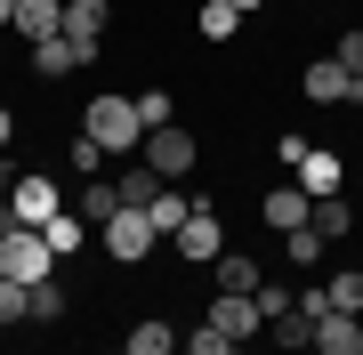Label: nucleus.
Listing matches in <instances>:
<instances>
[{"mask_svg": "<svg viewBox=\"0 0 363 355\" xmlns=\"http://www.w3.org/2000/svg\"><path fill=\"white\" fill-rule=\"evenodd\" d=\"M81 130H89V137L105 145V154H138V145H145L138 97H113V89H105V97H89V113H81Z\"/></svg>", "mask_w": 363, "mask_h": 355, "instance_id": "nucleus-1", "label": "nucleus"}, {"mask_svg": "<svg viewBox=\"0 0 363 355\" xmlns=\"http://www.w3.org/2000/svg\"><path fill=\"white\" fill-rule=\"evenodd\" d=\"M0 275H16V283H40V275H57V250L40 226H9L0 235Z\"/></svg>", "mask_w": 363, "mask_h": 355, "instance_id": "nucleus-2", "label": "nucleus"}, {"mask_svg": "<svg viewBox=\"0 0 363 355\" xmlns=\"http://www.w3.org/2000/svg\"><path fill=\"white\" fill-rule=\"evenodd\" d=\"M138 154L154 162V170H162L169 186H178V178L202 162V145H194V130H186V121H162V130H145V145H138Z\"/></svg>", "mask_w": 363, "mask_h": 355, "instance_id": "nucleus-3", "label": "nucleus"}, {"mask_svg": "<svg viewBox=\"0 0 363 355\" xmlns=\"http://www.w3.org/2000/svg\"><path fill=\"white\" fill-rule=\"evenodd\" d=\"M97 235H105V259H121V266H138L145 250L162 242V235H154V218H145V210H130V202H121V210L97 226Z\"/></svg>", "mask_w": 363, "mask_h": 355, "instance_id": "nucleus-4", "label": "nucleus"}, {"mask_svg": "<svg viewBox=\"0 0 363 355\" xmlns=\"http://www.w3.org/2000/svg\"><path fill=\"white\" fill-rule=\"evenodd\" d=\"M57 210H65V194H57V178H49V170H33V178H9V218L40 226V218H57Z\"/></svg>", "mask_w": 363, "mask_h": 355, "instance_id": "nucleus-5", "label": "nucleus"}, {"mask_svg": "<svg viewBox=\"0 0 363 355\" xmlns=\"http://www.w3.org/2000/svg\"><path fill=\"white\" fill-rule=\"evenodd\" d=\"M210 323H218V331H226L234 347L267 331V315H259V299H250V291H218V299H210Z\"/></svg>", "mask_w": 363, "mask_h": 355, "instance_id": "nucleus-6", "label": "nucleus"}, {"mask_svg": "<svg viewBox=\"0 0 363 355\" xmlns=\"http://www.w3.org/2000/svg\"><path fill=\"white\" fill-rule=\"evenodd\" d=\"M315 355H363V315L355 307H323L315 315Z\"/></svg>", "mask_w": 363, "mask_h": 355, "instance_id": "nucleus-7", "label": "nucleus"}, {"mask_svg": "<svg viewBox=\"0 0 363 355\" xmlns=\"http://www.w3.org/2000/svg\"><path fill=\"white\" fill-rule=\"evenodd\" d=\"M298 89H307L315 106H347V89H355V73L339 65V57H315V65H298Z\"/></svg>", "mask_w": 363, "mask_h": 355, "instance_id": "nucleus-8", "label": "nucleus"}, {"mask_svg": "<svg viewBox=\"0 0 363 355\" xmlns=\"http://www.w3.org/2000/svg\"><path fill=\"white\" fill-rule=\"evenodd\" d=\"M89 65V49H81L73 33H49V40H33V73L40 81H65V73H81Z\"/></svg>", "mask_w": 363, "mask_h": 355, "instance_id": "nucleus-9", "label": "nucleus"}, {"mask_svg": "<svg viewBox=\"0 0 363 355\" xmlns=\"http://www.w3.org/2000/svg\"><path fill=\"white\" fill-rule=\"evenodd\" d=\"M178 250H186V259H194V266H210V259H218V250H226V226L210 218V202H194V218L178 226Z\"/></svg>", "mask_w": 363, "mask_h": 355, "instance_id": "nucleus-10", "label": "nucleus"}, {"mask_svg": "<svg viewBox=\"0 0 363 355\" xmlns=\"http://www.w3.org/2000/svg\"><path fill=\"white\" fill-rule=\"evenodd\" d=\"M307 210H315V194H307V186H274V194L259 202V218L274 226V235H291V226H307Z\"/></svg>", "mask_w": 363, "mask_h": 355, "instance_id": "nucleus-11", "label": "nucleus"}, {"mask_svg": "<svg viewBox=\"0 0 363 355\" xmlns=\"http://www.w3.org/2000/svg\"><path fill=\"white\" fill-rule=\"evenodd\" d=\"M105 25H113V16H105V0H65V33L81 40V49H105Z\"/></svg>", "mask_w": 363, "mask_h": 355, "instance_id": "nucleus-12", "label": "nucleus"}, {"mask_svg": "<svg viewBox=\"0 0 363 355\" xmlns=\"http://www.w3.org/2000/svg\"><path fill=\"white\" fill-rule=\"evenodd\" d=\"M16 33H25V40L65 33V0H16Z\"/></svg>", "mask_w": 363, "mask_h": 355, "instance_id": "nucleus-13", "label": "nucleus"}, {"mask_svg": "<svg viewBox=\"0 0 363 355\" xmlns=\"http://www.w3.org/2000/svg\"><path fill=\"white\" fill-rule=\"evenodd\" d=\"M113 186H121V202H130V210H145V202H154V194H162V186H169V178H162V170H154V162H145V154H138V162H130V170H121Z\"/></svg>", "mask_w": 363, "mask_h": 355, "instance_id": "nucleus-14", "label": "nucleus"}, {"mask_svg": "<svg viewBox=\"0 0 363 355\" xmlns=\"http://www.w3.org/2000/svg\"><path fill=\"white\" fill-rule=\"evenodd\" d=\"M145 218H154V235H178V226L194 218V194H178V186H162V194L145 202Z\"/></svg>", "mask_w": 363, "mask_h": 355, "instance_id": "nucleus-15", "label": "nucleus"}, {"mask_svg": "<svg viewBox=\"0 0 363 355\" xmlns=\"http://www.w3.org/2000/svg\"><path fill=\"white\" fill-rule=\"evenodd\" d=\"M210 266H218V291H259V283H267V275H259V259H242V250H218Z\"/></svg>", "mask_w": 363, "mask_h": 355, "instance_id": "nucleus-16", "label": "nucleus"}, {"mask_svg": "<svg viewBox=\"0 0 363 355\" xmlns=\"http://www.w3.org/2000/svg\"><path fill=\"white\" fill-rule=\"evenodd\" d=\"M121 347H130V355H169V347H178V331H169L162 315H145V323H130V339H121Z\"/></svg>", "mask_w": 363, "mask_h": 355, "instance_id": "nucleus-17", "label": "nucleus"}, {"mask_svg": "<svg viewBox=\"0 0 363 355\" xmlns=\"http://www.w3.org/2000/svg\"><path fill=\"white\" fill-rule=\"evenodd\" d=\"M113 210H121V186H113V178L97 170L89 186H81V218H97V226H105V218H113Z\"/></svg>", "mask_w": 363, "mask_h": 355, "instance_id": "nucleus-18", "label": "nucleus"}, {"mask_svg": "<svg viewBox=\"0 0 363 355\" xmlns=\"http://www.w3.org/2000/svg\"><path fill=\"white\" fill-rule=\"evenodd\" d=\"M40 235H49V250H57V259H73V250L89 242V226H81V210H73V218L57 210V218H40Z\"/></svg>", "mask_w": 363, "mask_h": 355, "instance_id": "nucleus-19", "label": "nucleus"}, {"mask_svg": "<svg viewBox=\"0 0 363 355\" xmlns=\"http://www.w3.org/2000/svg\"><path fill=\"white\" fill-rule=\"evenodd\" d=\"M315 235H323V242H339V235H347V226H355V210H347V202H339V194H315Z\"/></svg>", "mask_w": 363, "mask_h": 355, "instance_id": "nucleus-20", "label": "nucleus"}, {"mask_svg": "<svg viewBox=\"0 0 363 355\" xmlns=\"http://www.w3.org/2000/svg\"><path fill=\"white\" fill-rule=\"evenodd\" d=\"M202 25V40H234V25H242V9H234V0H210V9L194 16Z\"/></svg>", "mask_w": 363, "mask_h": 355, "instance_id": "nucleus-21", "label": "nucleus"}, {"mask_svg": "<svg viewBox=\"0 0 363 355\" xmlns=\"http://www.w3.org/2000/svg\"><path fill=\"white\" fill-rule=\"evenodd\" d=\"M178 347H186V355H234V339H226V331H218V323H210V315H202L194 331H186V339H178Z\"/></svg>", "mask_w": 363, "mask_h": 355, "instance_id": "nucleus-22", "label": "nucleus"}, {"mask_svg": "<svg viewBox=\"0 0 363 355\" xmlns=\"http://www.w3.org/2000/svg\"><path fill=\"white\" fill-rule=\"evenodd\" d=\"M283 242H291V266H315V259H323V250H331L323 235H315V218H307V226H291Z\"/></svg>", "mask_w": 363, "mask_h": 355, "instance_id": "nucleus-23", "label": "nucleus"}, {"mask_svg": "<svg viewBox=\"0 0 363 355\" xmlns=\"http://www.w3.org/2000/svg\"><path fill=\"white\" fill-rule=\"evenodd\" d=\"M65 315V291H57V275H40L33 283V323H57Z\"/></svg>", "mask_w": 363, "mask_h": 355, "instance_id": "nucleus-24", "label": "nucleus"}, {"mask_svg": "<svg viewBox=\"0 0 363 355\" xmlns=\"http://www.w3.org/2000/svg\"><path fill=\"white\" fill-rule=\"evenodd\" d=\"M65 162H73V170H81V178H97V170H105V145H97L89 130H81V137L65 145Z\"/></svg>", "mask_w": 363, "mask_h": 355, "instance_id": "nucleus-25", "label": "nucleus"}, {"mask_svg": "<svg viewBox=\"0 0 363 355\" xmlns=\"http://www.w3.org/2000/svg\"><path fill=\"white\" fill-rule=\"evenodd\" d=\"M323 299H331V307H355V315H363V275H331V283H323Z\"/></svg>", "mask_w": 363, "mask_h": 355, "instance_id": "nucleus-26", "label": "nucleus"}, {"mask_svg": "<svg viewBox=\"0 0 363 355\" xmlns=\"http://www.w3.org/2000/svg\"><path fill=\"white\" fill-rule=\"evenodd\" d=\"M250 299H259V315H267V323H274V315H291V307H298V299H291L283 283H259V291H250Z\"/></svg>", "mask_w": 363, "mask_h": 355, "instance_id": "nucleus-27", "label": "nucleus"}, {"mask_svg": "<svg viewBox=\"0 0 363 355\" xmlns=\"http://www.w3.org/2000/svg\"><path fill=\"white\" fill-rule=\"evenodd\" d=\"M138 121H145V130H162V121H169V89H145V97H138Z\"/></svg>", "mask_w": 363, "mask_h": 355, "instance_id": "nucleus-28", "label": "nucleus"}, {"mask_svg": "<svg viewBox=\"0 0 363 355\" xmlns=\"http://www.w3.org/2000/svg\"><path fill=\"white\" fill-rule=\"evenodd\" d=\"M331 57H339L347 73H363V25H347V33H339V49H331Z\"/></svg>", "mask_w": 363, "mask_h": 355, "instance_id": "nucleus-29", "label": "nucleus"}, {"mask_svg": "<svg viewBox=\"0 0 363 355\" xmlns=\"http://www.w3.org/2000/svg\"><path fill=\"white\" fill-rule=\"evenodd\" d=\"M9 137H16V113H9V106H0V145H9Z\"/></svg>", "mask_w": 363, "mask_h": 355, "instance_id": "nucleus-30", "label": "nucleus"}, {"mask_svg": "<svg viewBox=\"0 0 363 355\" xmlns=\"http://www.w3.org/2000/svg\"><path fill=\"white\" fill-rule=\"evenodd\" d=\"M0 25H16V0H0Z\"/></svg>", "mask_w": 363, "mask_h": 355, "instance_id": "nucleus-31", "label": "nucleus"}, {"mask_svg": "<svg viewBox=\"0 0 363 355\" xmlns=\"http://www.w3.org/2000/svg\"><path fill=\"white\" fill-rule=\"evenodd\" d=\"M347 106H363V73H355V89H347Z\"/></svg>", "mask_w": 363, "mask_h": 355, "instance_id": "nucleus-32", "label": "nucleus"}, {"mask_svg": "<svg viewBox=\"0 0 363 355\" xmlns=\"http://www.w3.org/2000/svg\"><path fill=\"white\" fill-rule=\"evenodd\" d=\"M234 9H242V16H250V9H267V0H234Z\"/></svg>", "mask_w": 363, "mask_h": 355, "instance_id": "nucleus-33", "label": "nucleus"}, {"mask_svg": "<svg viewBox=\"0 0 363 355\" xmlns=\"http://www.w3.org/2000/svg\"><path fill=\"white\" fill-rule=\"evenodd\" d=\"M0 202H9V170H0Z\"/></svg>", "mask_w": 363, "mask_h": 355, "instance_id": "nucleus-34", "label": "nucleus"}, {"mask_svg": "<svg viewBox=\"0 0 363 355\" xmlns=\"http://www.w3.org/2000/svg\"><path fill=\"white\" fill-rule=\"evenodd\" d=\"M0 339H9V323H0Z\"/></svg>", "mask_w": 363, "mask_h": 355, "instance_id": "nucleus-35", "label": "nucleus"}]
</instances>
